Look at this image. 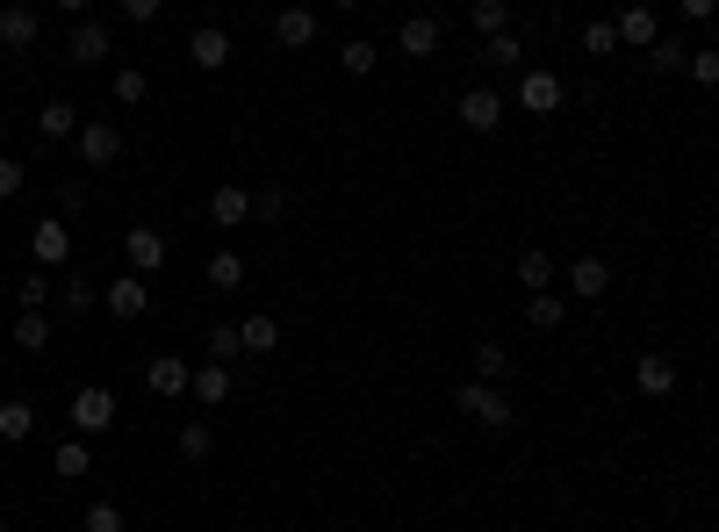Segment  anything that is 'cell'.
Returning a JSON list of instances; mask_svg holds the SVG:
<instances>
[{"instance_id": "6da1fadb", "label": "cell", "mask_w": 719, "mask_h": 532, "mask_svg": "<svg viewBox=\"0 0 719 532\" xmlns=\"http://www.w3.org/2000/svg\"><path fill=\"white\" fill-rule=\"evenodd\" d=\"M453 403H461V418L489 424V432H511V418H518V410H511V397H503L497 382H482V374H476V382H461V389H453Z\"/></svg>"}, {"instance_id": "7a4b0ae2", "label": "cell", "mask_w": 719, "mask_h": 532, "mask_svg": "<svg viewBox=\"0 0 719 532\" xmlns=\"http://www.w3.org/2000/svg\"><path fill=\"white\" fill-rule=\"evenodd\" d=\"M511 101L526 116H555L561 101H569V87H561V72H547V66H526L518 72V87H511Z\"/></svg>"}, {"instance_id": "3957f363", "label": "cell", "mask_w": 719, "mask_h": 532, "mask_svg": "<svg viewBox=\"0 0 719 532\" xmlns=\"http://www.w3.org/2000/svg\"><path fill=\"white\" fill-rule=\"evenodd\" d=\"M109 424H116V389H101V382L72 389V432L94 439V432H109Z\"/></svg>"}, {"instance_id": "277c9868", "label": "cell", "mask_w": 719, "mask_h": 532, "mask_svg": "<svg viewBox=\"0 0 719 532\" xmlns=\"http://www.w3.org/2000/svg\"><path fill=\"white\" fill-rule=\"evenodd\" d=\"M29 260H37V267H66L72 260V223L66 217H43L37 231H29Z\"/></svg>"}, {"instance_id": "5b68a950", "label": "cell", "mask_w": 719, "mask_h": 532, "mask_svg": "<svg viewBox=\"0 0 719 532\" xmlns=\"http://www.w3.org/2000/svg\"><path fill=\"white\" fill-rule=\"evenodd\" d=\"M122 260H130V273H159L166 267V231H159V223H130Z\"/></svg>"}, {"instance_id": "8992f818", "label": "cell", "mask_w": 719, "mask_h": 532, "mask_svg": "<svg viewBox=\"0 0 719 532\" xmlns=\"http://www.w3.org/2000/svg\"><path fill=\"white\" fill-rule=\"evenodd\" d=\"M453 116H461V123L476 130V137H489V130L503 123V94H497V87H468V94L453 101Z\"/></svg>"}, {"instance_id": "52a82bcc", "label": "cell", "mask_w": 719, "mask_h": 532, "mask_svg": "<svg viewBox=\"0 0 719 532\" xmlns=\"http://www.w3.org/2000/svg\"><path fill=\"white\" fill-rule=\"evenodd\" d=\"M633 389H640L648 403L677 397V360H669V353H640V360H633Z\"/></svg>"}, {"instance_id": "ba28073f", "label": "cell", "mask_w": 719, "mask_h": 532, "mask_svg": "<svg viewBox=\"0 0 719 532\" xmlns=\"http://www.w3.org/2000/svg\"><path fill=\"white\" fill-rule=\"evenodd\" d=\"M144 389H151V397H166V403H173V397H188V389H194V368H188L180 353H159V360L144 368Z\"/></svg>"}, {"instance_id": "9c48e42d", "label": "cell", "mask_w": 719, "mask_h": 532, "mask_svg": "<svg viewBox=\"0 0 719 532\" xmlns=\"http://www.w3.org/2000/svg\"><path fill=\"white\" fill-rule=\"evenodd\" d=\"M72 144H80V165H116L122 159V130L116 123H80V137H72Z\"/></svg>"}, {"instance_id": "30bf717a", "label": "cell", "mask_w": 719, "mask_h": 532, "mask_svg": "<svg viewBox=\"0 0 719 532\" xmlns=\"http://www.w3.org/2000/svg\"><path fill=\"white\" fill-rule=\"evenodd\" d=\"M109 317H122V324H137V317L151 310V288H144V273H122V281H109Z\"/></svg>"}, {"instance_id": "8fae6325", "label": "cell", "mask_w": 719, "mask_h": 532, "mask_svg": "<svg viewBox=\"0 0 719 532\" xmlns=\"http://www.w3.org/2000/svg\"><path fill=\"white\" fill-rule=\"evenodd\" d=\"M188 58H194V66H202V72H223V66H231V29L202 22V29H194V37H188Z\"/></svg>"}, {"instance_id": "7c38bea8", "label": "cell", "mask_w": 719, "mask_h": 532, "mask_svg": "<svg viewBox=\"0 0 719 532\" xmlns=\"http://www.w3.org/2000/svg\"><path fill=\"white\" fill-rule=\"evenodd\" d=\"M209 223H217V231H244V223H252V194L223 180V188L209 194Z\"/></svg>"}, {"instance_id": "4fadbf2b", "label": "cell", "mask_w": 719, "mask_h": 532, "mask_svg": "<svg viewBox=\"0 0 719 532\" xmlns=\"http://www.w3.org/2000/svg\"><path fill=\"white\" fill-rule=\"evenodd\" d=\"M273 43H281V51H310L317 43V14L310 8H281L273 14Z\"/></svg>"}, {"instance_id": "5bb4252c", "label": "cell", "mask_w": 719, "mask_h": 532, "mask_svg": "<svg viewBox=\"0 0 719 532\" xmlns=\"http://www.w3.org/2000/svg\"><path fill=\"white\" fill-rule=\"evenodd\" d=\"M231 389H238V374L223 368V360H202V368H194V389H188V397L217 410V403H231Z\"/></svg>"}, {"instance_id": "9a60e30c", "label": "cell", "mask_w": 719, "mask_h": 532, "mask_svg": "<svg viewBox=\"0 0 719 532\" xmlns=\"http://www.w3.org/2000/svg\"><path fill=\"white\" fill-rule=\"evenodd\" d=\"M605 288H611V267L598 260V252H583V260H569V295H576V302H598Z\"/></svg>"}, {"instance_id": "2e32d148", "label": "cell", "mask_w": 719, "mask_h": 532, "mask_svg": "<svg viewBox=\"0 0 719 532\" xmlns=\"http://www.w3.org/2000/svg\"><path fill=\"white\" fill-rule=\"evenodd\" d=\"M109 51H116V29L109 22H80V29H72V66H101Z\"/></svg>"}, {"instance_id": "e0dca14e", "label": "cell", "mask_w": 719, "mask_h": 532, "mask_svg": "<svg viewBox=\"0 0 719 532\" xmlns=\"http://www.w3.org/2000/svg\"><path fill=\"white\" fill-rule=\"evenodd\" d=\"M0 43H8V51H29V43H37V8L8 0V8H0Z\"/></svg>"}, {"instance_id": "ac0fdd59", "label": "cell", "mask_w": 719, "mask_h": 532, "mask_svg": "<svg viewBox=\"0 0 719 532\" xmlns=\"http://www.w3.org/2000/svg\"><path fill=\"white\" fill-rule=\"evenodd\" d=\"M396 51H403V58H432L439 51V22H432V14H410V22L396 29Z\"/></svg>"}, {"instance_id": "d6986e66", "label": "cell", "mask_w": 719, "mask_h": 532, "mask_svg": "<svg viewBox=\"0 0 719 532\" xmlns=\"http://www.w3.org/2000/svg\"><path fill=\"white\" fill-rule=\"evenodd\" d=\"M655 37H662L655 8H626V14H619V43H633V51H655Z\"/></svg>"}, {"instance_id": "ffe728a7", "label": "cell", "mask_w": 719, "mask_h": 532, "mask_svg": "<svg viewBox=\"0 0 719 532\" xmlns=\"http://www.w3.org/2000/svg\"><path fill=\"white\" fill-rule=\"evenodd\" d=\"M51 468L66 482H80V475H94V446H87V439H58V453H51Z\"/></svg>"}, {"instance_id": "44dd1931", "label": "cell", "mask_w": 719, "mask_h": 532, "mask_svg": "<svg viewBox=\"0 0 719 532\" xmlns=\"http://www.w3.org/2000/svg\"><path fill=\"white\" fill-rule=\"evenodd\" d=\"M37 130L51 137V144H66V137H80V116H72V101H43V109H37Z\"/></svg>"}, {"instance_id": "7402d4cb", "label": "cell", "mask_w": 719, "mask_h": 532, "mask_svg": "<svg viewBox=\"0 0 719 532\" xmlns=\"http://www.w3.org/2000/svg\"><path fill=\"white\" fill-rule=\"evenodd\" d=\"M526 324H532V331H561V324H569V302L540 288V295H526Z\"/></svg>"}, {"instance_id": "603a6c76", "label": "cell", "mask_w": 719, "mask_h": 532, "mask_svg": "<svg viewBox=\"0 0 719 532\" xmlns=\"http://www.w3.org/2000/svg\"><path fill=\"white\" fill-rule=\"evenodd\" d=\"M209 288H217V295H238V288H244V260H238L231 245L209 252Z\"/></svg>"}, {"instance_id": "cb8c5ba5", "label": "cell", "mask_w": 719, "mask_h": 532, "mask_svg": "<svg viewBox=\"0 0 719 532\" xmlns=\"http://www.w3.org/2000/svg\"><path fill=\"white\" fill-rule=\"evenodd\" d=\"M173 453H180V461H209V453H217V432H209V424H180V432H173Z\"/></svg>"}, {"instance_id": "d4e9b609", "label": "cell", "mask_w": 719, "mask_h": 532, "mask_svg": "<svg viewBox=\"0 0 719 532\" xmlns=\"http://www.w3.org/2000/svg\"><path fill=\"white\" fill-rule=\"evenodd\" d=\"M209 360L238 368V360H244V324H209Z\"/></svg>"}, {"instance_id": "484cf974", "label": "cell", "mask_w": 719, "mask_h": 532, "mask_svg": "<svg viewBox=\"0 0 719 532\" xmlns=\"http://www.w3.org/2000/svg\"><path fill=\"white\" fill-rule=\"evenodd\" d=\"M14 345H22V353H43V345H51V317L22 310V317H14Z\"/></svg>"}, {"instance_id": "4316f807", "label": "cell", "mask_w": 719, "mask_h": 532, "mask_svg": "<svg viewBox=\"0 0 719 532\" xmlns=\"http://www.w3.org/2000/svg\"><path fill=\"white\" fill-rule=\"evenodd\" d=\"M468 22H476L482 37H503V29H511V0H468Z\"/></svg>"}, {"instance_id": "83f0119b", "label": "cell", "mask_w": 719, "mask_h": 532, "mask_svg": "<svg viewBox=\"0 0 719 532\" xmlns=\"http://www.w3.org/2000/svg\"><path fill=\"white\" fill-rule=\"evenodd\" d=\"M518 281H526V295H540V288L555 281V260H547L540 245H526V252H518Z\"/></svg>"}, {"instance_id": "f1b7e54d", "label": "cell", "mask_w": 719, "mask_h": 532, "mask_svg": "<svg viewBox=\"0 0 719 532\" xmlns=\"http://www.w3.org/2000/svg\"><path fill=\"white\" fill-rule=\"evenodd\" d=\"M339 66L353 72V80H367V72L381 66V51H375V43H367V37H346V43H339Z\"/></svg>"}, {"instance_id": "f546056e", "label": "cell", "mask_w": 719, "mask_h": 532, "mask_svg": "<svg viewBox=\"0 0 719 532\" xmlns=\"http://www.w3.org/2000/svg\"><path fill=\"white\" fill-rule=\"evenodd\" d=\"M29 432H37V410H29L22 397H8L0 403V439H29Z\"/></svg>"}, {"instance_id": "4dcf8cb0", "label": "cell", "mask_w": 719, "mask_h": 532, "mask_svg": "<svg viewBox=\"0 0 719 532\" xmlns=\"http://www.w3.org/2000/svg\"><path fill=\"white\" fill-rule=\"evenodd\" d=\"M655 72H683V66H691V43H683V37H655Z\"/></svg>"}, {"instance_id": "1f68e13d", "label": "cell", "mask_w": 719, "mask_h": 532, "mask_svg": "<svg viewBox=\"0 0 719 532\" xmlns=\"http://www.w3.org/2000/svg\"><path fill=\"white\" fill-rule=\"evenodd\" d=\"M109 94L122 101V109H137V101H144V94H151V80H144V72H137V66H122V72H116V80H109Z\"/></svg>"}, {"instance_id": "d6a6232c", "label": "cell", "mask_w": 719, "mask_h": 532, "mask_svg": "<svg viewBox=\"0 0 719 532\" xmlns=\"http://www.w3.org/2000/svg\"><path fill=\"white\" fill-rule=\"evenodd\" d=\"M281 345V324L273 317H244V353H273Z\"/></svg>"}, {"instance_id": "836d02e7", "label": "cell", "mask_w": 719, "mask_h": 532, "mask_svg": "<svg viewBox=\"0 0 719 532\" xmlns=\"http://www.w3.org/2000/svg\"><path fill=\"white\" fill-rule=\"evenodd\" d=\"M503 368H511V353H503L497 339H476V374H482V382H497Z\"/></svg>"}, {"instance_id": "e575fe53", "label": "cell", "mask_w": 719, "mask_h": 532, "mask_svg": "<svg viewBox=\"0 0 719 532\" xmlns=\"http://www.w3.org/2000/svg\"><path fill=\"white\" fill-rule=\"evenodd\" d=\"M489 66H503V72H518L526 66V43L511 37V29H503V37H489Z\"/></svg>"}, {"instance_id": "d590c367", "label": "cell", "mask_w": 719, "mask_h": 532, "mask_svg": "<svg viewBox=\"0 0 719 532\" xmlns=\"http://www.w3.org/2000/svg\"><path fill=\"white\" fill-rule=\"evenodd\" d=\"M683 72H691L698 87H719V43H698V51H691V66H683Z\"/></svg>"}, {"instance_id": "8d00e7d4", "label": "cell", "mask_w": 719, "mask_h": 532, "mask_svg": "<svg viewBox=\"0 0 719 532\" xmlns=\"http://www.w3.org/2000/svg\"><path fill=\"white\" fill-rule=\"evenodd\" d=\"M58 302H66V317H80V310H94L101 295H94V281H80V273H72V281L58 288Z\"/></svg>"}, {"instance_id": "74e56055", "label": "cell", "mask_w": 719, "mask_h": 532, "mask_svg": "<svg viewBox=\"0 0 719 532\" xmlns=\"http://www.w3.org/2000/svg\"><path fill=\"white\" fill-rule=\"evenodd\" d=\"M583 51L590 58H611V51H619V22H590L583 29Z\"/></svg>"}, {"instance_id": "f35d334b", "label": "cell", "mask_w": 719, "mask_h": 532, "mask_svg": "<svg viewBox=\"0 0 719 532\" xmlns=\"http://www.w3.org/2000/svg\"><path fill=\"white\" fill-rule=\"evenodd\" d=\"M14 302H22V310H43V302H51V281H43V273H22V281H14Z\"/></svg>"}, {"instance_id": "ab89813d", "label": "cell", "mask_w": 719, "mask_h": 532, "mask_svg": "<svg viewBox=\"0 0 719 532\" xmlns=\"http://www.w3.org/2000/svg\"><path fill=\"white\" fill-rule=\"evenodd\" d=\"M252 217H259V223H281V217H288V194H281V188L252 194Z\"/></svg>"}, {"instance_id": "60d3db41", "label": "cell", "mask_w": 719, "mask_h": 532, "mask_svg": "<svg viewBox=\"0 0 719 532\" xmlns=\"http://www.w3.org/2000/svg\"><path fill=\"white\" fill-rule=\"evenodd\" d=\"M22 180H29L22 159H0V202H14V194H22Z\"/></svg>"}, {"instance_id": "b9f144b4", "label": "cell", "mask_w": 719, "mask_h": 532, "mask_svg": "<svg viewBox=\"0 0 719 532\" xmlns=\"http://www.w3.org/2000/svg\"><path fill=\"white\" fill-rule=\"evenodd\" d=\"M122 525H130V519H122L116 504H94V511H87V532H122Z\"/></svg>"}, {"instance_id": "7bdbcfd3", "label": "cell", "mask_w": 719, "mask_h": 532, "mask_svg": "<svg viewBox=\"0 0 719 532\" xmlns=\"http://www.w3.org/2000/svg\"><path fill=\"white\" fill-rule=\"evenodd\" d=\"M166 0H122V22H159Z\"/></svg>"}, {"instance_id": "ee69618b", "label": "cell", "mask_w": 719, "mask_h": 532, "mask_svg": "<svg viewBox=\"0 0 719 532\" xmlns=\"http://www.w3.org/2000/svg\"><path fill=\"white\" fill-rule=\"evenodd\" d=\"M677 8H683V22H712L719 0H677Z\"/></svg>"}, {"instance_id": "f6af8a7d", "label": "cell", "mask_w": 719, "mask_h": 532, "mask_svg": "<svg viewBox=\"0 0 719 532\" xmlns=\"http://www.w3.org/2000/svg\"><path fill=\"white\" fill-rule=\"evenodd\" d=\"M58 8H66V14H80V8H87V0H58Z\"/></svg>"}, {"instance_id": "bcb514c9", "label": "cell", "mask_w": 719, "mask_h": 532, "mask_svg": "<svg viewBox=\"0 0 719 532\" xmlns=\"http://www.w3.org/2000/svg\"><path fill=\"white\" fill-rule=\"evenodd\" d=\"M331 8H360V0H331Z\"/></svg>"}, {"instance_id": "7dc6e473", "label": "cell", "mask_w": 719, "mask_h": 532, "mask_svg": "<svg viewBox=\"0 0 719 532\" xmlns=\"http://www.w3.org/2000/svg\"><path fill=\"white\" fill-rule=\"evenodd\" d=\"M80 532H87V525H80Z\"/></svg>"}]
</instances>
